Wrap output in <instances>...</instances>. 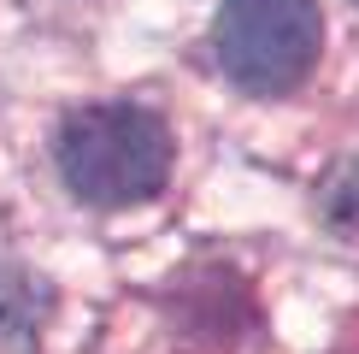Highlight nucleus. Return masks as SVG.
<instances>
[{"label": "nucleus", "mask_w": 359, "mask_h": 354, "mask_svg": "<svg viewBox=\"0 0 359 354\" xmlns=\"http://www.w3.org/2000/svg\"><path fill=\"white\" fill-rule=\"evenodd\" d=\"M53 166L83 206H100V213L142 206L171 177V130L147 107L100 100V107H83L59 124Z\"/></svg>", "instance_id": "f257e3e1"}, {"label": "nucleus", "mask_w": 359, "mask_h": 354, "mask_svg": "<svg viewBox=\"0 0 359 354\" xmlns=\"http://www.w3.org/2000/svg\"><path fill=\"white\" fill-rule=\"evenodd\" d=\"M218 71L248 95H289L324 53L318 0H224L212 24Z\"/></svg>", "instance_id": "f03ea898"}, {"label": "nucleus", "mask_w": 359, "mask_h": 354, "mask_svg": "<svg viewBox=\"0 0 359 354\" xmlns=\"http://www.w3.org/2000/svg\"><path fill=\"white\" fill-rule=\"evenodd\" d=\"M324 218L341 230H359V159H348L336 177H330V189H324Z\"/></svg>", "instance_id": "20e7f679"}, {"label": "nucleus", "mask_w": 359, "mask_h": 354, "mask_svg": "<svg viewBox=\"0 0 359 354\" xmlns=\"http://www.w3.org/2000/svg\"><path fill=\"white\" fill-rule=\"evenodd\" d=\"M48 284H41L29 266L18 260H0V354L12 348H29V336L41 331V319H48Z\"/></svg>", "instance_id": "7ed1b4c3"}]
</instances>
